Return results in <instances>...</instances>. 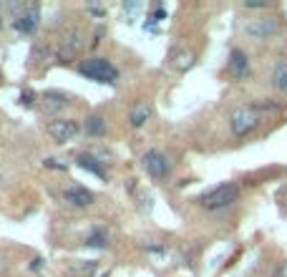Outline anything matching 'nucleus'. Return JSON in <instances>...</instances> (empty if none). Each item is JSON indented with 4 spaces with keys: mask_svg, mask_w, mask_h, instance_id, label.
<instances>
[{
    "mask_svg": "<svg viewBox=\"0 0 287 277\" xmlns=\"http://www.w3.org/2000/svg\"><path fill=\"white\" fill-rule=\"evenodd\" d=\"M86 131L91 134V136H103V131H106L103 119H101V116H91V119L86 121Z\"/></svg>",
    "mask_w": 287,
    "mask_h": 277,
    "instance_id": "nucleus-16",
    "label": "nucleus"
},
{
    "mask_svg": "<svg viewBox=\"0 0 287 277\" xmlns=\"http://www.w3.org/2000/svg\"><path fill=\"white\" fill-rule=\"evenodd\" d=\"M48 131H51V136H53L58 144H65V141H71V139L78 134V123L71 121V119H56V121H51Z\"/></svg>",
    "mask_w": 287,
    "mask_h": 277,
    "instance_id": "nucleus-7",
    "label": "nucleus"
},
{
    "mask_svg": "<svg viewBox=\"0 0 287 277\" xmlns=\"http://www.w3.org/2000/svg\"><path fill=\"white\" fill-rule=\"evenodd\" d=\"M101 164H103V161H98L94 154H81V156H78V166H81V169H86V172L96 174L101 182H106V169H103Z\"/></svg>",
    "mask_w": 287,
    "mask_h": 277,
    "instance_id": "nucleus-11",
    "label": "nucleus"
},
{
    "mask_svg": "<svg viewBox=\"0 0 287 277\" xmlns=\"http://www.w3.org/2000/svg\"><path fill=\"white\" fill-rule=\"evenodd\" d=\"M86 245H88V247H98V249H103V247L108 245V240H106V234H103V229H98V232H94V234H88V240H86Z\"/></svg>",
    "mask_w": 287,
    "mask_h": 277,
    "instance_id": "nucleus-18",
    "label": "nucleus"
},
{
    "mask_svg": "<svg viewBox=\"0 0 287 277\" xmlns=\"http://www.w3.org/2000/svg\"><path fill=\"white\" fill-rule=\"evenodd\" d=\"M78 71L86 78L101 81V83H116V78H119V71L106 58H88V61H83L81 66H78Z\"/></svg>",
    "mask_w": 287,
    "mask_h": 277,
    "instance_id": "nucleus-2",
    "label": "nucleus"
},
{
    "mask_svg": "<svg viewBox=\"0 0 287 277\" xmlns=\"http://www.w3.org/2000/svg\"><path fill=\"white\" fill-rule=\"evenodd\" d=\"M247 8H267V3H247Z\"/></svg>",
    "mask_w": 287,
    "mask_h": 277,
    "instance_id": "nucleus-19",
    "label": "nucleus"
},
{
    "mask_svg": "<svg viewBox=\"0 0 287 277\" xmlns=\"http://www.w3.org/2000/svg\"><path fill=\"white\" fill-rule=\"evenodd\" d=\"M272 83H275V89L287 93V61H280L277 66H275V73H272Z\"/></svg>",
    "mask_w": 287,
    "mask_h": 277,
    "instance_id": "nucleus-12",
    "label": "nucleus"
},
{
    "mask_svg": "<svg viewBox=\"0 0 287 277\" xmlns=\"http://www.w3.org/2000/svg\"><path fill=\"white\" fill-rule=\"evenodd\" d=\"M259 111L255 109V106H239V109L232 111L229 116V129L234 136H247L252 134L257 126H259Z\"/></svg>",
    "mask_w": 287,
    "mask_h": 277,
    "instance_id": "nucleus-1",
    "label": "nucleus"
},
{
    "mask_svg": "<svg viewBox=\"0 0 287 277\" xmlns=\"http://www.w3.org/2000/svg\"><path fill=\"white\" fill-rule=\"evenodd\" d=\"M65 202L73 204V207L86 209V207L94 204V194L88 189H83V186H71V189H65Z\"/></svg>",
    "mask_w": 287,
    "mask_h": 277,
    "instance_id": "nucleus-10",
    "label": "nucleus"
},
{
    "mask_svg": "<svg viewBox=\"0 0 287 277\" xmlns=\"http://www.w3.org/2000/svg\"><path fill=\"white\" fill-rule=\"evenodd\" d=\"M191 63H194V53H189V51H179L174 56V68L176 71H189Z\"/></svg>",
    "mask_w": 287,
    "mask_h": 277,
    "instance_id": "nucleus-15",
    "label": "nucleus"
},
{
    "mask_svg": "<svg viewBox=\"0 0 287 277\" xmlns=\"http://www.w3.org/2000/svg\"><path fill=\"white\" fill-rule=\"evenodd\" d=\"M38 26H40V15H38V10L35 8H28L26 13H20V15H15V20H13V28L15 31H20V33H35L38 31Z\"/></svg>",
    "mask_w": 287,
    "mask_h": 277,
    "instance_id": "nucleus-8",
    "label": "nucleus"
},
{
    "mask_svg": "<svg viewBox=\"0 0 287 277\" xmlns=\"http://www.w3.org/2000/svg\"><path fill=\"white\" fill-rule=\"evenodd\" d=\"M96 262H91V260H81V262H76V265H71V272L73 275H78V277H91V275H96Z\"/></svg>",
    "mask_w": 287,
    "mask_h": 277,
    "instance_id": "nucleus-14",
    "label": "nucleus"
},
{
    "mask_svg": "<svg viewBox=\"0 0 287 277\" xmlns=\"http://www.w3.org/2000/svg\"><path fill=\"white\" fill-rule=\"evenodd\" d=\"M237 197H239V186L237 184H219V186H214L212 191H207V194L202 197V207H207V209H224V207H229V204H234L237 202Z\"/></svg>",
    "mask_w": 287,
    "mask_h": 277,
    "instance_id": "nucleus-3",
    "label": "nucleus"
},
{
    "mask_svg": "<svg viewBox=\"0 0 287 277\" xmlns=\"http://www.w3.org/2000/svg\"><path fill=\"white\" fill-rule=\"evenodd\" d=\"M227 68H229V73H232L234 78H247V73H250V58H247V53L239 51V48H234V51L229 53Z\"/></svg>",
    "mask_w": 287,
    "mask_h": 277,
    "instance_id": "nucleus-9",
    "label": "nucleus"
},
{
    "mask_svg": "<svg viewBox=\"0 0 287 277\" xmlns=\"http://www.w3.org/2000/svg\"><path fill=\"white\" fill-rule=\"evenodd\" d=\"M0 26H3V23H0Z\"/></svg>",
    "mask_w": 287,
    "mask_h": 277,
    "instance_id": "nucleus-22",
    "label": "nucleus"
},
{
    "mask_svg": "<svg viewBox=\"0 0 287 277\" xmlns=\"http://www.w3.org/2000/svg\"><path fill=\"white\" fill-rule=\"evenodd\" d=\"M245 33L255 40H270L280 33V20L277 18H255L245 26Z\"/></svg>",
    "mask_w": 287,
    "mask_h": 277,
    "instance_id": "nucleus-4",
    "label": "nucleus"
},
{
    "mask_svg": "<svg viewBox=\"0 0 287 277\" xmlns=\"http://www.w3.org/2000/svg\"><path fill=\"white\" fill-rule=\"evenodd\" d=\"M141 166L154 179H164L169 174V161H166V156L161 152H146L144 159H141Z\"/></svg>",
    "mask_w": 287,
    "mask_h": 277,
    "instance_id": "nucleus-5",
    "label": "nucleus"
},
{
    "mask_svg": "<svg viewBox=\"0 0 287 277\" xmlns=\"http://www.w3.org/2000/svg\"><path fill=\"white\" fill-rule=\"evenodd\" d=\"M151 116V106L149 103H139L134 111H131V126H144Z\"/></svg>",
    "mask_w": 287,
    "mask_h": 277,
    "instance_id": "nucleus-13",
    "label": "nucleus"
},
{
    "mask_svg": "<svg viewBox=\"0 0 287 277\" xmlns=\"http://www.w3.org/2000/svg\"><path fill=\"white\" fill-rule=\"evenodd\" d=\"M3 270H5V260H3V257H0V272H3Z\"/></svg>",
    "mask_w": 287,
    "mask_h": 277,
    "instance_id": "nucleus-21",
    "label": "nucleus"
},
{
    "mask_svg": "<svg viewBox=\"0 0 287 277\" xmlns=\"http://www.w3.org/2000/svg\"><path fill=\"white\" fill-rule=\"evenodd\" d=\"M43 98H46V103H43V106H46L48 111H53V109L58 111V109H63V106H65V98H63L61 93H53V91H51V93H46Z\"/></svg>",
    "mask_w": 287,
    "mask_h": 277,
    "instance_id": "nucleus-17",
    "label": "nucleus"
},
{
    "mask_svg": "<svg viewBox=\"0 0 287 277\" xmlns=\"http://www.w3.org/2000/svg\"><path fill=\"white\" fill-rule=\"evenodd\" d=\"M83 48V33L81 31H68L63 35V40H61V46H58V56L63 58V61H71V58H76V53Z\"/></svg>",
    "mask_w": 287,
    "mask_h": 277,
    "instance_id": "nucleus-6",
    "label": "nucleus"
},
{
    "mask_svg": "<svg viewBox=\"0 0 287 277\" xmlns=\"http://www.w3.org/2000/svg\"><path fill=\"white\" fill-rule=\"evenodd\" d=\"M40 265H43L40 260H33V262H31V270H40Z\"/></svg>",
    "mask_w": 287,
    "mask_h": 277,
    "instance_id": "nucleus-20",
    "label": "nucleus"
}]
</instances>
